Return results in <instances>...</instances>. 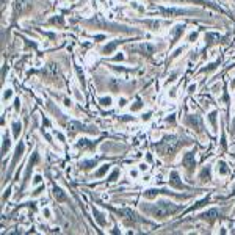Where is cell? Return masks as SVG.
Instances as JSON below:
<instances>
[{"instance_id":"obj_1","label":"cell","mask_w":235,"mask_h":235,"mask_svg":"<svg viewBox=\"0 0 235 235\" xmlns=\"http://www.w3.org/2000/svg\"><path fill=\"white\" fill-rule=\"evenodd\" d=\"M180 144H183V143L177 136H164L158 144H155V149L164 155H171L180 147Z\"/></svg>"},{"instance_id":"obj_2","label":"cell","mask_w":235,"mask_h":235,"mask_svg":"<svg viewBox=\"0 0 235 235\" xmlns=\"http://www.w3.org/2000/svg\"><path fill=\"white\" fill-rule=\"evenodd\" d=\"M177 210H179L177 205H174V204H171V202H166V201H161V202H158L155 207L149 208V212L152 213V216H155V218H158V220H163V218H166V216L176 213Z\"/></svg>"},{"instance_id":"obj_3","label":"cell","mask_w":235,"mask_h":235,"mask_svg":"<svg viewBox=\"0 0 235 235\" xmlns=\"http://www.w3.org/2000/svg\"><path fill=\"white\" fill-rule=\"evenodd\" d=\"M32 10V0H14L13 3V19L16 20L19 16L25 14Z\"/></svg>"},{"instance_id":"obj_4","label":"cell","mask_w":235,"mask_h":235,"mask_svg":"<svg viewBox=\"0 0 235 235\" xmlns=\"http://www.w3.org/2000/svg\"><path fill=\"white\" fill-rule=\"evenodd\" d=\"M42 75L47 82H57L60 79V70L55 64H47L44 69H42Z\"/></svg>"},{"instance_id":"obj_5","label":"cell","mask_w":235,"mask_h":235,"mask_svg":"<svg viewBox=\"0 0 235 235\" xmlns=\"http://www.w3.org/2000/svg\"><path fill=\"white\" fill-rule=\"evenodd\" d=\"M67 130H69V133L70 135H75L77 132H89V133H96L97 130L96 129H92V127H88V126H83V124H80V122H75V121H72V122H69V126H67Z\"/></svg>"},{"instance_id":"obj_6","label":"cell","mask_w":235,"mask_h":235,"mask_svg":"<svg viewBox=\"0 0 235 235\" xmlns=\"http://www.w3.org/2000/svg\"><path fill=\"white\" fill-rule=\"evenodd\" d=\"M182 161H183V166L186 168V171H188V173H190V174H191V173L194 171V166H196V160H194V154H193V152H186Z\"/></svg>"},{"instance_id":"obj_7","label":"cell","mask_w":235,"mask_h":235,"mask_svg":"<svg viewBox=\"0 0 235 235\" xmlns=\"http://www.w3.org/2000/svg\"><path fill=\"white\" fill-rule=\"evenodd\" d=\"M24 151H25V144H24V143H19V144H17V147H16V152H14L13 161H11L10 171H13V169H14V166L17 164V161L20 160V157H22V154H24Z\"/></svg>"},{"instance_id":"obj_8","label":"cell","mask_w":235,"mask_h":235,"mask_svg":"<svg viewBox=\"0 0 235 235\" xmlns=\"http://www.w3.org/2000/svg\"><path fill=\"white\" fill-rule=\"evenodd\" d=\"M160 11H161V14H164V16H183V14H190V13H191V11L179 10V8H161Z\"/></svg>"},{"instance_id":"obj_9","label":"cell","mask_w":235,"mask_h":235,"mask_svg":"<svg viewBox=\"0 0 235 235\" xmlns=\"http://www.w3.org/2000/svg\"><path fill=\"white\" fill-rule=\"evenodd\" d=\"M135 50H138L141 55H147V57H149V55H152V53L155 52V47H154L152 44H147V42H146V44H139Z\"/></svg>"},{"instance_id":"obj_10","label":"cell","mask_w":235,"mask_h":235,"mask_svg":"<svg viewBox=\"0 0 235 235\" xmlns=\"http://www.w3.org/2000/svg\"><path fill=\"white\" fill-rule=\"evenodd\" d=\"M204 220H207L208 223H213L216 218H218V210H215V208H212V210H208V212H205V213H202L201 215Z\"/></svg>"},{"instance_id":"obj_11","label":"cell","mask_w":235,"mask_h":235,"mask_svg":"<svg viewBox=\"0 0 235 235\" xmlns=\"http://www.w3.org/2000/svg\"><path fill=\"white\" fill-rule=\"evenodd\" d=\"M53 198H55L58 202H66V201H67V196L64 194V191L61 190V188H58V186L53 188Z\"/></svg>"},{"instance_id":"obj_12","label":"cell","mask_w":235,"mask_h":235,"mask_svg":"<svg viewBox=\"0 0 235 235\" xmlns=\"http://www.w3.org/2000/svg\"><path fill=\"white\" fill-rule=\"evenodd\" d=\"M174 2H191L196 5H204V6H212V8H218L216 5H213L210 0H174Z\"/></svg>"},{"instance_id":"obj_13","label":"cell","mask_w":235,"mask_h":235,"mask_svg":"<svg viewBox=\"0 0 235 235\" xmlns=\"http://www.w3.org/2000/svg\"><path fill=\"white\" fill-rule=\"evenodd\" d=\"M169 183H171L173 186H176V188H183V183L180 182L177 171H173V173H171V179H169Z\"/></svg>"},{"instance_id":"obj_14","label":"cell","mask_w":235,"mask_h":235,"mask_svg":"<svg viewBox=\"0 0 235 235\" xmlns=\"http://www.w3.org/2000/svg\"><path fill=\"white\" fill-rule=\"evenodd\" d=\"M188 124L196 127V130H201L202 129V121H201V118L199 116H190L188 118Z\"/></svg>"},{"instance_id":"obj_15","label":"cell","mask_w":235,"mask_h":235,"mask_svg":"<svg viewBox=\"0 0 235 235\" xmlns=\"http://www.w3.org/2000/svg\"><path fill=\"white\" fill-rule=\"evenodd\" d=\"M92 213H94V218H96V221H97L100 226H105V224H107V220L104 218V213H100L97 208H92Z\"/></svg>"},{"instance_id":"obj_16","label":"cell","mask_w":235,"mask_h":235,"mask_svg":"<svg viewBox=\"0 0 235 235\" xmlns=\"http://www.w3.org/2000/svg\"><path fill=\"white\" fill-rule=\"evenodd\" d=\"M119 44H121V41H111L110 44H107V45L104 47V53H105V55L111 53V52H113V50H114V49H116V47L119 45Z\"/></svg>"},{"instance_id":"obj_17","label":"cell","mask_w":235,"mask_h":235,"mask_svg":"<svg viewBox=\"0 0 235 235\" xmlns=\"http://www.w3.org/2000/svg\"><path fill=\"white\" fill-rule=\"evenodd\" d=\"M96 144H97L96 141H89V139H86V138L80 139L79 143H77V146H79V147H94Z\"/></svg>"},{"instance_id":"obj_18","label":"cell","mask_w":235,"mask_h":235,"mask_svg":"<svg viewBox=\"0 0 235 235\" xmlns=\"http://www.w3.org/2000/svg\"><path fill=\"white\" fill-rule=\"evenodd\" d=\"M199 177H201L202 182H208V180L212 179V176H210V168H208V166L204 168V169L201 171V176H199Z\"/></svg>"},{"instance_id":"obj_19","label":"cell","mask_w":235,"mask_h":235,"mask_svg":"<svg viewBox=\"0 0 235 235\" xmlns=\"http://www.w3.org/2000/svg\"><path fill=\"white\" fill-rule=\"evenodd\" d=\"M160 193H166V191H164V190H149V191L144 193V196H146L147 199H154V198L158 196Z\"/></svg>"},{"instance_id":"obj_20","label":"cell","mask_w":235,"mask_h":235,"mask_svg":"<svg viewBox=\"0 0 235 235\" xmlns=\"http://www.w3.org/2000/svg\"><path fill=\"white\" fill-rule=\"evenodd\" d=\"M121 213H122V215H126V218H127V220H132V221H138V218H136V213H133L132 210H122Z\"/></svg>"},{"instance_id":"obj_21","label":"cell","mask_w":235,"mask_h":235,"mask_svg":"<svg viewBox=\"0 0 235 235\" xmlns=\"http://www.w3.org/2000/svg\"><path fill=\"white\" fill-rule=\"evenodd\" d=\"M183 28H185L183 25H177V27H176V30H174V41H173V42H176V41H177V39L182 36V33H183Z\"/></svg>"},{"instance_id":"obj_22","label":"cell","mask_w":235,"mask_h":235,"mask_svg":"<svg viewBox=\"0 0 235 235\" xmlns=\"http://www.w3.org/2000/svg\"><path fill=\"white\" fill-rule=\"evenodd\" d=\"M20 130H22V126L19 122H13V135H14V138H19Z\"/></svg>"},{"instance_id":"obj_23","label":"cell","mask_w":235,"mask_h":235,"mask_svg":"<svg viewBox=\"0 0 235 235\" xmlns=\"http://www.w3.org/2000/svg\"><path fill=\"white\" fill-rule=\"evenodd\" d=\"M147 27H151V30H157L158 28V25H160V22L158 20H146L144 22Z\"/></svg>"},{"instance_id":"obj_24","label":"cell","mask_w":235,"mask_h":235,"mask_svg":"<svg viewBox=\"0 0 235 235\" xmlns=\"http://www.w3.org/2000/svg\"><path fill=\"white\" fill-rule=\"evenodd\" d=\"M80 166L83 168V169H89L91 166H96V160H89V161H83Z\"/></svg>"},{"instance_id":"obj_25","label":"cell","mask_w":235,"mask_h":235,"mask_svg":"<svg viewBox=\"0 0 235 235\" xmlns=\"http://www.w3.org/2000/svg\"><path fill=\"white\" fill-rule=\"evenodd\" d=\"M218 171H220L221 174H227V173H229V169H227V166H226L224 161H220V164H218Z\"/></svg>"},{"instance_id":"obj_26","label":"cell","mask_w":235,"mask_h":235,"mask_svg":"<svg viewBox=\"0 0 235 235\" xmlns=\"http://www.w3.org/2000/svg\"><path fill=\"white\" fill-rule=\"evenodd\" d=\"M213 39H218V41H220V35H216V33H208V35L205 36V41H208V42H213Z\"/></svg>"},{"instance_id":"obj_27","label":"cell","mask_w":235,"mask_h":235,"mask_svg":"<svg viewBox=\"0 0 235 235\" xmlns=\"http://www.w3.org/2000/svg\"><path fill=\"white\" fill-rule=\"evenodd\" d=\"M8 147H10V138H8V136H3V146H2V152L5 154V152L8 151Z\"/></svg>"},{"instance_id":"obj_28","label":"cell","mask_w":235,"mask_h":235,"mask_svg":"<svg viewBox=\"0 0 235 235\" xmlns=\"http://www.w3.org/2000/svg\"><path fill=\"white\" fill-rule=\"evenodd\" d=\"M108 168H110L108 164H105V166H102V168H100V169H99V171L96 173V176H97V177H102V176H104V174H105V173L108 171Z\"/></svg>"},{"instance_id":"obj_29","label":"cell","mask_w":235,"mask_h":235,"mask_svg":"<svg viewBox=\"0 0 235 235\" xmlns=\"http://www.w3.org/2000/svg\"><path fill=\"white\" fill-rule=\"evenodd\" d=\"M99 102H100V105H104V107H110V105H111V99H110V97H102Z\"/></svg>"},{"instance_id":"obj_30","label":"cell","mask_w":235,"mask_h":235,"mask_svg":"<svg viewBox=\"0 0 235 235\" xmlns=\"http://www.w3.org/2000/svg\"><path fill=\"white\" fill-rule=\"evenodd\" d=\"M11 94H13V92H11V89H5V92H3V99H5V100H8V99L11 97Z\"/></svg>"},{"instance_id":"obj_31","label":"cell","mask_w":235,"mask_h":235,"mask_svg":"<svg viewBox=\"0 0 235 235\" xmlns=\"http://www.w3.org/2000/svg\"><path fill=\"white\" fill-rule=\"evenodd\" d=\"M118 176H119V171L116 169V171H113V174L110 176V179H108V180H110V182H113V180H116V177H118Z\"/></svg>"},{"instance_id":"obj_32","label":"cell","mask_w":235,"mask_h":235,"mask_svg":"<svg viewBox=\"0 0 235 235\" xmlns=\"http://www.w3.org/2000/svg\"><path fill=\"white\" fill-rule=\"evenodd\" d=\"M50 22H52V24H60V25H63V19H61V17H53Z\"/></svg>"},{"instance_id":"obj_33","label":"cell","mask_w":235,"mask_h":235,"mask_svg":"<svg viewBox=\"0 0 235 235\" xmlns=\"http://www.w3.org/2000/svg\"><path fill=\"white\" fill-rule=\"evenodd\" d=\"M141 107H143V104H141V102L138 100V102H136V104H135V105L132 107V111H136V110H139Z\"/></svg>"},{"instance_id":"obj_34","label":"cell","mask_w":235,"mask_h":235,"mask_svg":"<svg viewBox=\"0 0 235 235\" xmlns=\"http://www.w3.org/2000/svg\"><path fill=\"white\" fill-rule=\"evenodd\" d=\"M215 116H216V113H215V111H213V113H210V122L213 124V126H215Z\"/></svg>"},{"instance_id":"obj_35","label":"cell","mask_w":235,"mask_h":235,"mask_svg":"<svg viewBox=\"0 0 235 235\" xmlns=\"http://www.w3.org/2000/svg\"><path fill=\"white\" fill-rule=\"evenodd\" d=\"M196 38H198V33H191V35H190V38H188V39H190V41H194Z\"/></svg>"},{"instance_id":"obj_36","label":"cell","mask_w":235,"mask_h":235,"mask_svg":"<svg viewBox=\"0 0 235 235\" xmlns=\"http://www.w3.org/2000/svg\"><path fill=\"white\" fill-rule=\"evenodd\" d=\"M110 86H111V89H116V82L111 80V82H110Z\"/></svg>"},{"instance_id":"obj_37","label":"cell","mask_w":235,"mask_h":235,"mask_svg":"<svg viewBox=\"0 0 235 235\" xmlns=\"http://www.w3.org/2000/svg\"><path fill=\"white\" fill-rule=\"evenodd\" d=\"M44 215H45V216H50V210H49V208H44Z\"/></svg>"},{"instance_id":"obj_38","label":"cell","mask_w":235,"mask_h":235,"mask_svg":"<svg viewBox=\"0 0 235 235\" xmlns=\"http://www.w3.org/2000/svg\"><path fill=\"white\" fill-rule=\"evenodd\" d=\"M39 182H41V176H36L35 177V183H39Z\"/></svg>"},{"instance_id":"obj_39","label":"cell","mask_w":235,"mask_h":235,"mask_svg":"<svg viewBox=\"0 0 235 235\" xmlns=\"http://www.w3.org/2000/svg\"><path fill=\"white\" fill-rule=\"evenodd\" d=\"M149 118H151V113H146V114L143 116V119H146V121H147V119H149Z\"/></svg>"},{"instance_id":"obj_40","label":"cell","mask_w":235,"mask_h":235,"mask_svg":"<svg viewBox=\"0 0 235 235\" xmlns=\"http://www.w3.org/2000/svg\"><path fill=\"white\" fill-rule=\"evenodd\" d=\"M122 58H124V57H122V55H121V53H119V55H118V57H116V58H114V60H116V61H119V60H122Z\"/></svg>"},{"instance_id":"obj_41","label":"cell","mask_w":235,"mask_h":235,"mask_svg":"<svg viewBox=\"0 0 235 235\" xmlns=\"http://www.w3.org/2000/svg\"><path fill=\"white\" fill-rule=\"evenodd\" d=\"M8 196H10V190H6V193H5V196H3V199H6Z\"/></svg>"},{"instance_id":"obj_42","label":"cell","mask_w":235,"mask_h":235,"mask_svg":"<svg viewBox=\"0 0 235 235\" xmlns=\"http://www.w3.org/2000/svg\"><path fill=\"white\" fill-rule=\"evenodd\" d=\"M232 88H235V80H233V82H232Z\"/></svg>"}]
</instances>
